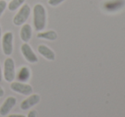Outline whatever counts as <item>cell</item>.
<instances>
[{
	"instance_id": "44dd1931",
	"label": "cell",
	"mask_w": 125,
	"mask_h": 117,
	"mask_svg": "<svg viewBox=\"0 0 125 117\" xmlns=\"http://www.w3.org/2000/svg\"><path fill=\"white\" fill-rule=\"evenodd\" d=\"M1 35H2V28L1 26H0V39H1Z\"/></svg>"
},
{
	"instance_id": "ac0fdd59",
	"label": "cell",
	"mask_w": 125,
	"mask_h": 117,
	"mask_svg": "<svg viewBox=\"0 0 125 117\" xmlns=\"http://www.w3.org/2000/svg\"><path fill=\"white\" fill-rule=\"evenodd\" d=\"M8 117H26V116H25L24 115H17V114H15V115H10V116H8Z\"/></svg>"
},
{
	"instance_id": "ffe728a7",
	"label": "cell",
	"mask_w": 125,
	"mask_h": 117,
	"mask_svg": "<svg viewBox=\"0 0 125 117\" xmlns=\"http://www.w3.org/2000/svg\"><path fill=\"white\" fill-rule=\"evenodd\" d=\"M3 79V72H2V68H1V64H0V81Z\"/></svg>"
},
{
	"instance_id": "30bf717a",
	"label": "cell",
	"mask_w": 125,
	"mask_h": 117,
	"mask_svg": "<svg viewBox=\"0 0 125 117\" xmlns=\"http://www.w3.org/2000/svg\"><path fill=\"white\" fill-rule=\"evenodd\" d=\"M38 51L42 56H43L45 59L49 60V61H54L55 59V54H54V52L50 48L47 46V45H39L38 46Z\"/></svg>"
},
{
	"instance_id": "277c9868",
	"label": "cell",
	"mask_w": 125,
	"mask_h": 117,
	"mask_svg": "<svg viewBox=\"0 0 125 117\" xmlns=\"http://www.w3.org/2000/svg\"><path fill=\"white\" fill-rule=\"evenodd\" d=\"M14 35L11 32H7L2 38V50L5 56H10L13 53Z\"/></svg>"
},
{
	"instance_id": "5bb4252c",
	"label": "cell",
	"mask_w": 125,
	"mask_h": 117,
	"mask_svg": "<svg viewBox=\"0 0 125 117\" xmlns=\"http://www.w3.org/2000/svg\"><path fill=\"white\" fill-rule=\"evenodd\" d=\"M26 0H10L8 4V9L10 11H15L17 9L21 8L24 4Z\"/></svg>"
},
{
	"instance_id": "e0dca14e",
	"label": "cell",
	"mask_w": 125,
	"mask_h": 117,
	"mask_svg": "<svg viewBox=\"0 0 125 117\" xmlns=\"http://www.w3.org/2000/svg\"><path fill=\"white\" fill-rule=\"evenodd\" d=\"M37 116H38V113L36 110H31L28 113L27 117H37Z\"/></svg>"
},
{
	"instance_id": "7a4b0ae2",
	"label": "cell",
	"mask_w": 125,
	"mask_h": 117,
	"mask_svg": "<svg viewBox=\"0 0 125 117\" xmlns=\"http://www.w3.org/2000/svg\"><path fill=\"white\" fill-rule=\"evenodd\" d=\"M16 73H15V62L11 57H8L5 59L4 63H3V77L7 82L11 83L14 81Z\"/></svg>"
},
{
	"instance_id": "ba28073f",
	"label": "cell",
	"mask_w": 125,
	"mask_h": 117,
	"mask_svg": "<svg viewBox=\"0 0 125 117\" xmlns=\"http://www.w3.org/2000/svg\"><path fill=\"white\" fill-rule=\"evenodd\" d=\"M16 104V98L15 97H8L0 107V115L3 116H8L14 106Z\"/></svg>"
},
{
	"instance_id": "5b68a950",
	"label": "cell",
	"mask_w": 125,
	"mask_h": 117,
	"mask_svg": "<svg viewBox=\"0 0 125 117\" xmlns=\"http://www.w3.org/2000/svg\"><path fill=\"white\" fill-rule=\"evenodd\" d=\"M10 89L13 91L24 96H29L32 93V87L31 85L21 81H12L10 84Z\"/></svg>"
},
{
	"instance_id": "3957f363",
	"label": "cell",
	"mask_w": 125,
	"mask_h": 117,
	"mask_svg": "<svg viewBox=\"0 0 125 117\" xmlns=\"http://www.w3.org/2000/svg\"><path fill=\"white\" fill-rule=\"evenodd\" d=\"M30 15H31V7L27 3L23 4L21 7L19 11L16 13V15L14 16L13 23L15 26H22L26 23L27 19L29 18Z\"/></svg>"
},
{
	"instance_id": "8992f818",
	"label": "cell",
	"mask_w": 125,
	"mask_h": 117,
	"mask_svg": "<svg viewBox=\"0 0 125 117\" xmlns=\"http://www.w3.org/2000/svg\"><path fill=\"white\" fill-rule=\"evenodd\" d=\"M21 51L23 55L24 58L30 63H36L38 62V58L37 55L32 51L31 47L28 45V43H24L21 47Z\"/></svg>"
},
{
	"instance_id": "2e32d148",
	"label": "cell",
	"mask_w": 125,
	"mask_h": 117,
	"mask_svg": "<svg viewBox=\"0 0 125 117\" xmlns=\"http://www.w3.org/2000/svg\"><path fill=\"white\" fill-rule=\"evenodd\" d=\"M64 1H66V0H49L48 3H49V4H50V6L55 7V6H58L60 3H63Z\"/></svg>"
},
{
	"instance_id": "6da1fadb",
	"label": "cell",
	"mask_w": 125,
	"mask_h": 117,
	"mask_svg": "<svg viewBox=\"0 0 125 117\" xmlns=\"http://www.w3.org/2000/svg\"><path fill=\"white\" fill-rule=\"evenodd\" d=\"M33 25L36 31H43L47 22V14L44 6L42 3H37L33 7Z\"/></svg>"
},
{
	"instance_id": "9a60e30c",
	"label": "cell",
	"mask_w": 125,
	"mask_h": 117,
	"mask_svg": "<svg viewBox=\"0 0 125 117\" xmlns=\"http://www.w3.org/2000/svg\"><path fill=\"white\" fill-rule=\"evenodd\" d=\"M7 8V2L5 0H0V17Z\"/></svg>"
},
{
	"instance_id": "d6986e66",
	"label": "cell",
	"mask_w": 125,
	"mask_h": 117,
	"mask_svg": "<svg viewBox=\"0 0 125 117\" xmlns=\"http://www.w3.org/2000/svg\"><path fill=\"white\" fill-rule=\"evenodd\" d=\"M3 95H4V90L0 86V97H2Z\"/></svg>"
},
{
	"instance_id": "7c38bea8",
	"label": "cell",
	"mask_w": 125,
	"mask_h": 117,
	"mask_svg": "<svg viewBox=\"0 0 125 117\" xmlns=\"http://www.w3.org/2000/svg\"><path fill=\"white\" fill-rule=\"evenodd\" d=\"M57 33L54 30H49V31H40L37 34V38L41 39H45V40H55L57 39Z\"/></svg>"
},
{
	"instance_id": "4fadbf2b",
	"label": "cell",
	"mask_w": 125,
	"mask_h": 117,
	"mask_svg": "<svg viewBox=\"0 0 125 117\" xmlns=\"http://www.w3.org/2000/svg\"><path fill=\"white\" fill-rule=\"evenodd\" d=\"M31 77V71L29 68L23 66L20 68L18 74H17V79L21 82H26Z\"/></svg>"
},
{
	"instance_id": "8fae6325",
	"label": "cell",
	"mask_w": 125,
	"mask_h": 117,
	"mask_svg": "<svg viewBox=\"0 0 125 117\" xmlns=\"http://www.w3.org/2000/svg\"><path fill=\"white\" fill-rule=\"evenodd\" d=\"M124 0H113V1L107 2L104 4V8L105 10L109 12L116 11V10H120L124 5Z\"/></svg>"
},
{
	"instance_id": "52a82bcc",
	"label": "cell",
	"mask_w": 125,
	"mask_h": 117,
	"mask_svg": "<svg viewBox=\"0 0 125 117\" xmlns=\"http://www.w3.org/2000/svg\"><path fill=\"white\" fill-rule=\"evenodd\" d=\"M40 102V96L38 94H31L28 96L27 98L24 99L21 103V109L22 110H27V109L32 108L33 106L37 105Z\"/></svg>"
},
{
	"instance_id": "9c48e42d",
	"label": "cell",
	"mask_w": 125,
	"mask_h": 117,
	"mask_svg": "<svg viewBox=\"0 0 125 117\" xmlns=\"http://www.w3.org/2000/svg\"><path fill=\"white\" fill-rule=\"evenodd\" d=\"M32 35V28H31L30 24H23L21 28L20 31V37L21 39L24 42V43H28L30 41Z\"/></svg>"
}]
</instances>
